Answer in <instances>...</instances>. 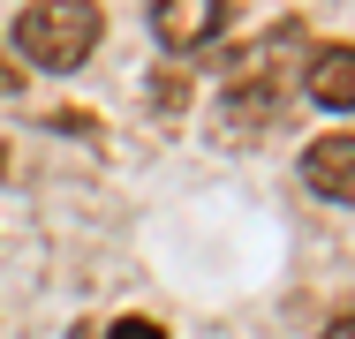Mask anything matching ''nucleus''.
Here are the masks:
<instances>
[{
  "label": "nucleus",
  "instance_id": "f03ea898",
  "mask_svg": "<svg viewBox=\"0 0 355 339\" xmlns=\"http://www.w3.org/2000/svg\"><path fill=\"white\" fill-rule=\"evenodd\" d=\"M234 23V0H151V30L166 53H197Z\"/></svg>",
  "mask_w": 355,
  "mask_h": 339
},
{
  "label": "nucleus",
  "instance_id": "7ed1b4c3",
  "mask_svg": "<svg viewBox=\"0 0 355 339\" xmlns=\"http://www.w3.org/2000/svg\"><path fill=\"white\" fill-rule=\"evenodd\" d=\"M302 181H310V196H325V203H355V136L348 129L318 136L302 151Z\"/></svg>",
  "mask_w": 355,
  "mask_h": 339
},
{
  "label": "nucleus",
  "instance_id": "39448f33",
  "mask_svg": "<svg viewBox=\"0 0 355 339\" xmlns=\"http://www.w3.org/2000/svg\"><path fill=\"white\" fill-rule=\"evenodd\" d=\"M106 339H166V332H159L151 317H121V324H114V332H106Z\"/></svg>",
  "mask_w": 355,
  "mask_h": 339
},
{
  "label": "nucleus",
  "instance_id": "f257e3e1",
  "mask_svg": "<svg viewBox=\"0 0 355 339\" xmlns=\"http://www.w3.org/2000/svg\"><path fill=\"white\" fill-rule=\"evenodd\" d=\"M98 8L91 0H31L23 15H15V53L31 68H46V75H69V68L91 61V46H98Z\"/></svg>",
  "mask_w": 355,
  "mask_h": 339
},
{
  "label": "nucleus",
  "instance_id": "0eeeda50",
  "mask_svg": "<svg viewBox=\"0 0 355 339\" xmlns=\"http://www.w3.org/2000/svg\"><path fill=\"white\" fill-rule=\"evenodd\" d=\"M0 83H8V75H0Z\"/></svg>",
  "mask_w": 355,
  "mask_h": 339
},
{
  "label": "nucleus",
  "instance_id": "20e7f679",
  "mask_svg": "<svg viewBox=\"0 0 355 339\" xmlns=\"http://www.w3.org/2000/svg\"><path fill=\"white\" fill-rule=\"evenodd\" d=\"M310 98H318L325 113H348L355 106V46H325V53L310 61Z\"/></svg>",
  "mask_w": 355,
  "mask_h": 339
},
{
  "label": "nucleus",
  "instance_id": "423d86ee",
  "mask_svg": "<svg viewBox=\"0 0 355 339\" xmlns=\"http://www.w3.org/2000/svg\"><path fill=\"white\" fill-rule=\"evenodd\" d=\"M325 339H355V317H340V324H325Z\"/></svg>",
  "mask_w": 355,
  "mask_h": 339
}]
</instances>
